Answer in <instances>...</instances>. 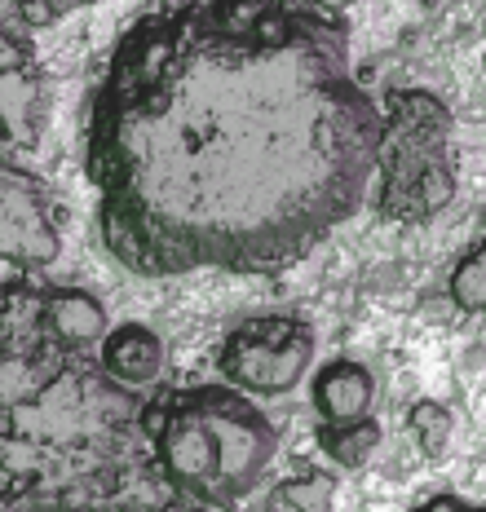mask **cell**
Returning <instances> with one entry per match:
<instances>
[{"mask_svg":"<svg viewBox=\"0 0 486 512\" xmlns=\"http://www.w3.org/2000/svg\"><path fill=\"white\" fill-rule=\"evenodd\" d=\"M385 120L314 0H182L124 31L89 115L102 243L133 274H279L358 212Z\"/></svg>","mask_w":486,"mask_h":512,"instance_id":"cell-1","label":"cell"},{"mask_svg":"<svg viewBox=\"0 0 486 512\" xmlns=\"http://www.w3.org/2000/svg\"><path fill=\"white\" fill-rule=\"evenodd\" d=\"M164 482L146 402L54 332L40 287L5 292V512H98Z\"/></svg>","mask_w":486,"mask_h":512,"instance_id":"cell-2","label":"cell"},{"mask_svg":"<svg viewBox=\"0 0 486 512\" xmlns=\"http://www.w3.org/2000/svg\"><path fill=\"white\" fill-rule=\"evenodd\" d=\"M146 433L173 495L208 512H235L279 455V433L243 389L195 384L146 398Z\"/></svg>","mask_w":486,"mask_h":512,"instance_id":"cell-3","label":"cell"},{"mask_svg":"<svg viewBox=\"0 0 486 512\" xmlns=\"http://www.w3.org/2000/svg\"><path fill=\"white\" fill-rule=\"evenodd\" d=\"M380 128V217L425 226L456 199L451 111L425 89H389Z\"/></svg>","mask_w":486,"mask_h":512,"instance_id":"cell-4","label":"cell"},{"mask_svg":"<svg viewBox=\"0 0 486 512\" xmlns=\"http://www.w3.org/2000/svg\"><path fill=\"white\" fill-rule=\"evenodd\" d=\"M314 362V332L301 318H252L221 345V376L243 393H288Z\"/></svg>","mask_w":486,"mask_h":512,"instance_id":"cell-5","label":"cell"},{"mask_svg":"<svg viewBox=\"0 0 486 512\" xmlns=\"http://www.w3.org/2000/svg\"><path fill=\"white\" fill-rule=\"evenodd\" d=\"M0 243H5V261L9 265H49L62 248L58 226H54V208L45 199L31 173L18 168L14 155H5V173H0Z\"/></svg>","mask_w":486,"mask_h":512,"instance_id":"cell-6","label":"cell"},{"mask_svg":"<svg viewBox=\"0 0 486 512\" xmlns=\"http://www.w3.org/2000/svg\"><path fill=\"white\" fill-rule=\"evenodd\" d=\"M0 115H5V151L18 155L23 146H36L49 120V84L36 53L23 45L18 23L9 18L5 45H0Z\"/></svg>","mask_w":486,"mask_h":512,"instance_id":"cell-7","label":"cell"},{"mask_svg":"<svg viewBox=\"0 0 486 512\" xmlns=\"http://www.w3.org/2000/svg\"><path fill=\"white\" fill-rule=\"evenodd\" d=\"M310 393H314V411H319L323 424L367 420V407H372V371L363 362L336 358L327 367H319Z\"/></svg>","mask_w":486,"mask_h":512,"instance_id":"cell-8","label":"cell"},{"mask_svg":"<svg viewBox=\"0 0 486 512\" xmlns=\"http://www.w3.org/2000/svg\"><path fill=\"white\" fill-rule=\"evenodd\" d=\"M102 367H107L111 380H120L124 389H142L160 376L164 367V345L151 327L142 323H124V327H111V336L102 340Z\"/></svg>","mask_w":486,"mask_h":512,"instance_id":"cell-9","label":"cell"},{"mask_svg":"<svg viewBox=\"0 0 486 512\" xmlns=\"http://www.w3.org/2000/svg\"><path fill=\"white\" fill-rule=\"evenodd\" d=\"M45 296V314L54 323V332L71 345L89 349L93 340H107V309H102L98 296L80 292V287H40Z\"/></svg>","mask_w":486,"mask_h":512,"instance_id":"cell-10","label":"cell"},{"mask_svg":"<svg viewBox=\"0 0 486 512\" xmlns=\"http://www.w3.org/2000/svg\"><path fill=\"white\" fill-rule=\"evenodd\" d=\"M336 482L319 468H301L292 473L283 486H274V495L266 499L261 512H332Z\"/></svg>","mask_w":486,"mask_h":512,"instance_id":"cell-11","label":"cell"},{"mask_svg":"<svg viewBox=\"0 0 486 512\" xmlns=\"http://www.w3.org/2000/svg\"><path fill=\"white\" fill-rule=\"evenodd\" d=\"M319 446H323V455H332L341 468H358L372 460V451L380 446V424L372 415L354 420V424H319Z\"/></svg>","mask_w":486,"mask_h":512,"instance_id":"cell-12","label":"cell"},{"mask_svg":"<svg viewBox=\"0 0 486 512\" xmlns=\"http://www.w3.org/2000/svg\"><path fill=\"white\" fill-rule=\"evenodd\" d=\"M407 429L416 437L420 455L425 460H442L451 446V411L442 407V402H416L407 415Z\"/></svg>","mask_w":486,"mask_h":512,"instance_id":"cell-13","label":"cell"},{"mask_svg":"<svg viewBox=\"0 0 486 512\" xmlns=\"http://www.w3.org/2000/svg\"><path fill=\"white\" fill-rule=\"evenodd\" d=\"M451 301H456L464 314H486V243L473 248L451 274Z\"/></svg>","mask_w":486,"mask_h":512,"instance_id":"cell-14","label":"cell"},{"mask_svg":"<svg viewBox=\"0 0 486 512\" xmlns=\"http://www.w3.org/2000/svg\"><path fill=\"white\" fill-rule=\"evenodd\" d=\"M98 512H208V508H199V504H186L182 495H173V490H168V482H155V486L137 490V495H124V499H115V504L98 508Z\"/></svg>","mask_w":486,"mask_h":512,"instance_id":"cell-15","label":"cell"},{"mask_svg":"<svg viewBox=\"0 0 486 512\" xmlns=\"http://www.w3.org/2000/svg\"><path fill=\"white\" fill-rule=\"evenodd\" d=\"M5 5H9V18H14V23L49 27V23H58L62 14H71V9L89 5V0H5Z\"/></svg>","mask_w":486,"mask_h":512,"instance_id":"cell-16","label":"cell"},{"mask_svg":"<svg viewBox=\"0 0 486 512\" xmlns=\"http://www.w3.org/2000/svg\"><path fill=\"white\" fill-rule=\"evenodd\" d=\"M411 512H486V504H464L456 495H438V499H429V504H420Z\"/></svg>","mask_w":486,"mask_h":512,"instance_id":"cell-17","label":"cell"}]
</instances>
